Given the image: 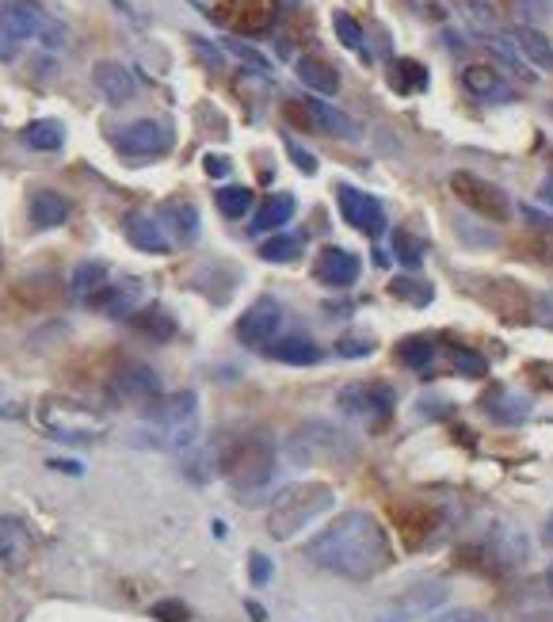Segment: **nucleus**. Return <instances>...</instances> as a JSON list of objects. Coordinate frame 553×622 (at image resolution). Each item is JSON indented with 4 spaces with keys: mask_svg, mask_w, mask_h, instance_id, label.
I'll return each mask as SVG.
<instances>
[{
    "mask_svg": "<svg viewBox=\"0 0 553 622\" xmlns=\"http://www.w3.org/2000/svg\"><path fill=\"white\" fill-rule=\"evenodd\" d=\"M199 413V393L180 390V393H161L157 401L145 405V428L153 432V443H180L183 432H191Z\"/></svg>",
    "mask_w": 553,
    "mask_h": 622,
    "instance_id": "39448f33",
    "label": "nucleus"
},
{
    "mask_svg": "<svg viewBox=\"0 0 553 622\" xmlns=\"http://www.w3.org/2000/svg\"><path fill=\"white\" fill-rule=\"evenodd\" d=\"M398 359L412 371H424V367H432L435 359V340L432 337H405L398 344Z\"/></svg>",
    "mask_w": 553,
    "mask_h": 622,
    "instance_id": "7c9ffc66",
    "label": "nucleus"
},
{
    "mask_svg": "<svg viewBox=\"0 0 553 622\" xmlns=\"http://www.w3.org/2000/svg\"><path fill=\"white\" fill-rule=\"evenodd\" d=\"M283 337V305L275 298H257L249 310L237 321V340L244 348H257V352H268L275 340Z\"/></svg>",
    "mask_w": 553,
    "mask_h": 622,
    "instance_id": "0eeeda50",
    "label": "nucleus"
},
{
    "mask_svg": "<svg viewBox=\"0 0 553 622\" xmlns=\"http://www.w3.org/2000/svg\"><path fill=\"white\" fill-rule=\"evenodd\" d=\"M539 199H542L546 207H553V169L546 172V180L539 183Z\"/></svg>",
    "mask_w": 553,
    "mask_h": 622,
    "instance_id": "5fc2aeb1",
    "label": "nucleus"
},
{
    "mask_svg": "<svg viewBox=\"0 0 553 622\" xmlns=\"http://www.w3.org/2000/svg\"><path fill=\"white\" fill-rule=\"evenodd\" d=\"M23 146L34 153H58L66 146V127L58 119H34L23 127Z\"/></svg>",
    "mask_w": 553,
    "mask_h": 622,
    "instance_id": "cd10ccee",
    "label": "nucleus"
},
{
    "mask_svg": "<svg viewBox=\"0 0 553 622\" xmlns=\"http://www.w3.org/2000/svg\"><path fill=\"white\" fill-rule=\"evenodd\" d=\"M31 554H34V539H31L28 523L16 520V515H4V520H0V565H4L8 573H20V569L31 562Z\"/></svg>",
    "mask_w": 553,
    "mask_h": 622,
    "instance_id": "dca6fc26",
    "label": "nucleus"
},
{
    "mask_svg": "<svg viewBox=\"0 0 553 622\" xmlns=\"http://www.w3.org/2000/svg\"><path fill=\"white\" fill-rule=\"evenodd\" d=\"M130 325H134L142 337H153V340H169L175 332V321L169 318L164 310H142L130 318Z\"/></svg>",
    "mask_w": 553,
    "mask_h": 622,
    "instance_id": "72a5a7b5",
    "label": "nucleus"
},
{
    "mask_svg": "<svg viewBox=\"0 0 553 622\" xmlns=\"http://www.w3.org/2000/svg\"><path fill=\"white\" fill-rule=\"evenodd\" d=\"M336 207H340V218H344L351 230L366 233V238H382L385 233V207L374 195H366V191L351 188V183H340Z\"/></svg>",
    "mask_w": 553,
    "mask_h": 622,
    "instance_id": "9d476101",
    "label": "nucleus"
},
{
    "mask_svg": "<svg viewBox=\"0 0 553 622\" xmlns=\"http://www.w3.org/2000/svg\"><path fill=\"white\" fill-rule=\"evenodd\" d=\"M294 195L291 191H279V195H268L263 203L257 207V214H252V222H249V233H275V230H283L286 222L294 218Z\"/></svg>",
    "mask_w": 553,
    "mask_h": 622,
    "instance_id": "412c9836",
    "label": "nucleus"
},
{
    "mask_svg": "<svg viewBox=\"0 0 553 622\" xmlns=\"http://www.w3.org/2000/svg\"><path fill=\"white\" fill-rule=\"evenodd\" d=\"M92 81H95V92L108 103H115V108H122V103H130L138 96V77L122 61H95Z\"/></svg>",
    "mask_w": 553,
    "mask_h": 622,
    "instance_id": "f3484780",
    "label": "nucleus"
},
{
    "mask_svg": "<svg viewBox=\"0 0 553 622\" xmlns=\"http://www.w3.org/2000/svg\"><path fill=\"white\" fill-rule=\"evenodd\" d=\"M489 47L496 50V58L504 61V66L512 69V73H520L523 81H534V73H526V66H523V54H520V50L512 47V42H507V39H489Z\"/></svg>",
    "mask_w": 553,
    "mask_h": 622,
    "instance_id": "58836bf2",
    "label": "nucleus"
},
{
    "mask_svg": "<svg viewBox=\"0 0 553 622\" xmlns=\"http://www.w3.org/2000/svg\"><path fill=\"white\" fill-rule=\"evenodd\" d=\"M28 413V405H23V398L16 390H8V385H0V420H20Z\"/></svg>",
    "mask_w": 553,
    "mask_h": 622,
    "instance_id": "79ce46f5",
    "label": "nucleus"
},
{
    "mask_svg": "<svg viewBox=\"0 0 553 622\" xmlns=\"http://www.w3.org/2000/svg\"><path fill=\"white\" fill-rule=\"evenodd\" d=\"M313 275H318L324 287H336V291H344V287L359 283L363 264H359L355 252L340 249V244H329V249H321L318 260H313Z\"/></svg>",
    "mask_w": 553,
    "mask_h": 622,
    "instance_id": "4468645a",
    "label": "nucleus"
},
{
    "mask_svg": "<svg viewBox=\"0 0 553 622\" xmlns=\"http://www.w3.org/2000/svg\"><path fill=\"white\" fill-rule=\"evenodd\" d=\"M443 595H446V584H416V589H412V592H405V595H401V600L398 603H393V611H390V615H385L382 622H405V619H412V615H420V611H432L435 608V603L439 600H443Z\"/></svg>",
    "mask_w": 553,
    "mask_h": 622,
    "instance_id": "b1692460",
    "label": "nucleus"
},
{
    "mask_svg": "<svg viewBox=\"0 0 553 622\" xmlns=\"http://www.w3.org/2000/svg\"><path fill=\"white\" fill-rule=\"evenodd\" d=\"M336 352L344 359H363L374 352V337H340L336 340Z\"/></svg>",
    "mask_w": 553,
    "mask_h": 622,
    "instance_id": "a19ab883",
    "label": "nucleus"
},
{
    "mask_svg": "<svg viewBox=\"0 0 553 622\" xmlns=\"http://www.w3.org/2000/svg\"><path fill=\"white\" fill-rule=\"evenodd\" d=\"M355 440L336 424H324V420H313V424L298 428L286 443V454L298 462V466H318V462H329V466H340V462L355 459Z\"/></svg>",
    "mask_w": 553,
    "mask_h": 622,
    "instance_id": "20e7f679",
    "label": "nucleus"
},
{
    "mask_svg": "<svg viewBox=\"0 0 553 622\" xmlns=\"http://www.w3.org/2000/svg\"><path fill=\"white\" fill-rule=\"evenodd\" d=\"M523 218L539 225V230H546V238L553 241V214H542V210H534V207H523Z\"/></svg>",
    "mask_w": 553,
    "mask_h": 622,
    "instance_id": "3c124183",
    "label": "nucleus"
},
{
    "mask_svg": "<svg viewBox=\"0 0 553 622\" xmlns=\"http://www.w3.org/2000/svg\"><path fill=\"white\" fill-rule=\"evenodd\" d=\"M546 581H550V589H553V565H550V573H546Z\"/></svg>",
    "mask_w": 553,
    "mask_h": 622,
    "instance_id": "6e6d98bb",
    "label": "nucleus"
},
{
    "mask_svg": "<svg viewBox=\"0 0 553 622\" xmlns=\"http://www.w3.org/2000/svg\"><path fill=\"white\" fill-rule=\"evenodd\" d=\"M550 539H553V515H550Z\"/></svg>",
    "mask_w": 553,
    "mask_h": 622,
    "instance_id": "4d7b16f0",
    "label": "nucleus"
},
{
    "mask_svg": "<svg viewBox=\"0 0 553 622\" xmlns=\"http://www.w3.org/2000/svg\"><path fill=\"white\" fill-rule=\"evenodd\" d=\"M294 69H298V81H302L310 92H318V96L340 92V73L329 66V61H321V58H298Z\"/></svg>",
    "mask_w": 553,
    "mask_h": 622,
    "instance_id": "bb28decb",
    "label": "nucleus"
},
{
    "mask_svg": "<svg viewBox=\"0 0 553 622\" xmlns=\"http://www.w3.org/2000/svg\"><path fill=\"white\" fill-rule=\"evenodd\" d=\"M111 393L119 401H134V405H149V401L161 398V374L145 363H122L111 374Z\"/></svg>",
    "mask_w": 553,
    "mask_h": 622,
    "instance_id": "ddd939ff",
    "label": "nucleus"
},
{
    "mask_svg": "<svg viewBox=\"0 0 553 622\" xmlns=\"http://www.w3.org/2000/svg\"><path fill=\"white\" fill-rule=\"evenodd\" d=\"M390 294H393V298H405V302H412V305H432L435 287H432V283H420V279L401 275V279H393Z\"/></svg>",
    "mask_w": 553,
    "mask_h": 622,
    "instance_id": "e433bc0d",
    "label": "nucleus"
},
{
    "mask_svg": "<svg viewBox=\"0 0 553 622\" xmlns=\"http://www.w3.org/2000/svg\"><path fill=\"white\" fill-rule=\"evenodd\" d=\"M336 504V493H332L324 481H298V485H286L283 493L275 496L268 515V531L271 539H294L302 528H310L318 515H324Z\"/></svg>",
    "mask_w": 553,
    "mask_h": 622,
    "instance_id": "7ed1b4c3",
    "label": "nucleus"
},
{
    "mask_svg": "<svg viewBox=\"0 0 553 622\" xmlns=\"http://www.w3.org/2000/svg\"><path fill=\"white\" fill-rule=\"evenodd\" d=\"M225 47H230L237 58L252 61V66H257V69H268V61H263V58H260V54H257V50H252V47H244V42H225Z\"/></svg>",
    "mask_w": 553,
    "mask_h": 622,
    "instance_id": "603ef678",
    "label": "nucleus"
},
{
    "mask_svg": "<svg viewBox=\"0 0 553 622\" xmlns=\"http://www.w3.org/2000/svg\"><path fill=\"white\" fill-rule=\"evenodd\" d=\"M305 116H310V122H318V127L324 130V134L332 138H348V142H355V138H363V127H359L355 119L344 116V111H336L332 103L318 100V96H310V100L302 103Z\"/></svg>",
    "mask_w": 553,
    "mask_h": 622,
    "instance_id": "aec40b11",
    "label": "nucleus"
},
{
    "mask_svg": "<svg viewBox=\"0 0 553 622\" xmlns=\"http://www.w3.org/2000/svg\"><path fill=\"white\" fill-rule=\"evenodd\" d=\"M428 622H489V615H481V611H473V608H459V611H443V615H435Z\"/></svg>",
    "mask_w": 553,
    "mask_h": 622,
    "instance_id": "a18cd8bd",
    "label": "nucleus"
},
{
    "mask_svg": "<svg viewBox=\"0 0 553 622\" xmlns=\"http://www.w3.org/2000/svg\"><path fill=\"white\" fill-rule=\"evenodd\" d=\"M485 409H489V413H493L496 420H507V424H515V420L526 417L531 401H526V398H512L507 390H496V393H485Z\"/></svg>",
    "mask_w": 553,
    "mask_h": 622,
    "instance_id": "2f4dec72",
    "label": "nucleus"
},
{
    "mask_svg": "<svg viewBox=\"0 0 553 622\" xmlns=\"http://www.w3.org/2000/svg\"><path fill=\"white\" fill-rule=\"evenodd\" d=\"M393 401L398 398H393V390L385 382H359L340 393V409H344V413L374 420V424H385V420L393 417Z\"/></svg>",
    "mask_w": 553,
    "mask_h": 622,
    "instance_id": "f8f14e48",
    "label": "nucleus"
},
{
    "mask_svg": "<svg viewBox=\"0 0 553 622\" xmlns=\"http://www.w3.org/2000/svg\"><path fill=\"white\" fill-rule=\"evenodd\" d=\"M69 287H73L77 298H92L95 291H103V287H108V264H100V260H84V264L73 268Z\"/></svg>",
    "mask_w": 553,
    "mask_h": 622,
    "instance_id": "c85d7f7f",
    "label": "nucleus"
},
{
    "mask_svg": "<svg viewBox=\"0 0 553 622\" xmlns=\"http://www.w3.org/2000/svg\"><path fill=\"white\" fill-rule=\"evenodd\" d=\"M268 355L275 359V363H286V367H313L321 363V348L313 344L310 337H279L275 344L268 348Z\"/></svg>",
    "mask_w": 553,
    "mask_h": 622,
    "instance_id": "393cba45",
    "label": "nucleus"
},
{
    "mask_svg": "<svg viewBox=\"0 0 553 622\" xmlns=\"http://www.w3.org/2000/svg\"><path fill=\"white\" fill-rule=\"evenodd\" d=\"M332 31H336V39L344 42L348 50H355L359 58H366V34H363V28H359L355 16L336 12V16H332Z\"/></svg>",
    "mask_w": 553,
    "mask_h": 622,
    "instance_id": "f704fd0d",
    "label": "nucleus"
},
{
    "mask_svg": "<svg viewBox=\"0 0 553 622\" xmlns=\"http://www.w3.org/2000/svg\"><path fill=\"white\" fill-rule=\"evenodd\" d=\"M203 169H207V177H214V180H222V177H230V157H218V153H207L203 157Z\"/></svg>",
    "mask_w": 553,
    "mask_h": 622,
    "instance_id": "49530a36",
    "label": "nucleus"
},
{
    "mask_svg": "<svg viewBox=\"0 0 553 622\" xmlns=\"http://www.w3.org/2000/svg\"><path fill=\"white\" fill-rule=\"evenodd\" d=\"M73 214V203L58 191H34L31 195V222L39 230H54V225H66V218Z\"/></svg>",
    "mask_w": 553,
    "mask_h": 622,
    "instance_id": "a878e982",
    "label": "nucleus"
},
{
    "mask_svg": "<svg viewBox=\"0 0 553 622\" xmlns=\"http://www.w3.org/2000/svg\"><path fill=\"white\" fill-rule=\"evenodd\" d=\"M393 89L398 92H424L428 89V69L420 66V61H412V58H401V61H393Z\"/></svg>",
    "mask_w": 553,
    "mask_h": 622,
    "instance_id": "c756f323",
    "label": "nucleus"
},
{
    "mask_svg": "<svg viewBox=\"0 0 553 622\" xmlns=\"http://www.w3.org/2000/svg\"><path fill=\"white\" fill-rule=\"evenodd\" d=\"M462 89H466L470 96H477V100H485V103L515 100V89L496 73L493 66H470L466 73H462Z\"/></svg>",
    "mask_w": 553,
    "mask_h": 622,
    "instance_id": "6ab92c4d",
    "label": "nucleus"
},
{
    "mask_svg": "<svg viewBox=\"0 0 553 622\" xmlns=\"http://www.w3.org/2000/svg\"><path fill=\"white\" fill-rule=\"evenodd\" d=\"M275 459H279L275 440L257 428V432H244L225 443L218 466H222V474L233 489H241V493H257V489L268 485L271 474H275Z\"/></svg>",
    "mask_w": 553,
    "mask_h": 622,
    "instance_id": "f03ea898",
    "label": "nucleus"
},
{
    "mask_svg": "<svg viewBox=\"0 0 553 622\" xmlns=\"http://www.w3.org/2000/svg\"><path fill=\"white\" fill-rule=\"evenodd\" d=\"M122 230H127V241L142 252H157V257H164V252L175 249L172 233L164 230V222L157 214H142V210H138V214H130L127 222H122Z\"/></svg>",
    "mask_w": 553,
    "mask_h": 622,
    "instance_id": "a211bd4d",
    "label": "nucleus"
},
{
    "mask_svg": "<svg viewBox=\"0 0 553 622\" xmlns=\"http://www.w3.org/2000/svg\"><path fill=\"white\" fill-rule=\"evenodd\" d=\"M218 12H222V20L230 23V28L260 34L271 28L279 4L275 0H218Z\"/></svg>",
    "mask_w": 553,
    "mask_h": 622,
    "instance_id": "2eb2a0df",
    "label": "nucleus"
},
{
    "mask_svg": "<svg viewBox=\"0 0 553 622\" xmlns=\"http://www.w3.org/2000/svg\"><path fill=\"white\" fill-rule=\"evenodd\" d=\"M0 23H4L16 39H39L54 50L66 47V28H61L58 20H50V16L34 4H8L4 16H0Z\"/></svg>",
    "mask_w": 553,
    "mask_h": 622,
    "instance_id": "9b49d317",
    "label": "nucleus"
},
{
    "mask_svg": "<svg viewBox=\"0 0 553 622\" xmlns=\"http://www.w3.org/2000/svg\"><path fill=\"white\" fill-rule=\"evenodd\" d=\"M252 581H257V584L271 581V562L263 554H252Z\"/></svg>",
    "mask_w": 553,
    "mask_h": 622,
    "instance_id": "864d4df0",
    "label": "nucleus"
},
{
    "mask_svg": "<svg viewBox=\"0 0 553 622\" xmlns=\"http://www.w3.org/2000/svg\"><path fill=\"white\" fill-rule=\"evenodd\" d=\"M260 257L271 260V264H294L302 257V241L291 238V233H275V238L260 244Z\"/></svg>",
    "mask_w": 553,
    "mask_h": 622,
    "instance_id": "473e14b6",
    "label": "nucleus"
},
{
    "mask_svg": "<svg viewBox=\"0 0 553 622\" xmlns=\"http://www.w3.org/2000/svg\"><path fill=\"white\" fill-rule=\"evenodd\" d=\"M424 249H428V244L420 238H412V233H405V230L393 233V252H398V260L409 271H416L420 264H424Z\"/></svg>",
    "mask_w": 553,
    "mask_h": 622,
    "instance_id": "4c0bfd02",
    "label": "nucleus"
},
{
    "mask_svg": "<svg viewBox=\"0 0 553 622\" xmlns=\"http://www.w3.org/2000/svg\"><path fill=\"white\" fill-rule=\"evenodd\" d=\"M504 39L512 42L515 50H520L523 61H534L539 69H553V42L539 28H531V23H520V28H512V31L504 34Z\"/></svg>",
    "mask_w": 553,
    "mask_h": 622,
    "instance_id": "4be33fe9",
    "label": "nucleus"
},
{
    "mask_svg": "<svg viewBox=\"0 0 553 622\" xmlns=\"http://www.w3.org/2000/svg\"><path fill=\"white\" fill-rule=\"evenodd\" d=\"M305 558L324 573L344 576V581H371L393 562V546L390 534L371 512L351 508V512H340L324 531L313 534Z\"/></svg>",
    "mask_w": 553,
    "mask_h": 622,
    "instance_id": "f257e3e1",
    "label": "nucleus"
},
{
    "mask_svg": "<svg viewBox=\"0 0 553 622\" xmlns=\"http://www.w3.org/2000/svg\"><path fill=\"white\" fill-rule=\"evenodd\" d=\"M454 371L466 374V379H481V374L489 371V363H485V355H477V352H470V348H462V352H454Z\"/></svg>",
    "mask_w": 553,
    "mask_h": 622,
    "instance_id": "ea45409f",
    "label": "nucleus"
},
{
    "mask_svg": "<svg viewBox=\"0 0 553 622\" xmlns=\"http://www.w3.org/2000/svg\"><path fill=\"white\" fill-rule=\"evenodd\" d=\"M172 127L169 122H157V119H138L130 122L127 130H119L115 146L119 153L134 157V161H149V157H164L172 149Z\"/></svg>",
    "mask_w": 553,
    "mask_h": 622,
    "instance_id": "1a4fd4ad",
    "label": "nucleus"
},
{
    "mask_svg": "<svg viewBox=\"0 0 553 622\" xmlns=\"http://www.w3.org/2000/svg\"><path fill=\"white\" fill-rule=\"evenodd\" d=\"M286 153H291V161L298 164V169L305 172V177H313V172H318V157H313V153H305V149L298 146L294 138H286Z\"/></svg>",
    "mask_w": 553,
    "mask_h": 622,
    "instance_id": "37998d69",
    "label": "nucleus"
},
{
    "mask_svg": "<svg viewBox=\"0 0 553 622\" xmlns=\"http://www.w3.org/2000/svg\"><path fill=\"white\" fill-rule=\"evenodd\" d=\"M153 214L164 222V230L172 233L175 244H191L199 238V210L191 203H161Z\"/></svg>",
    "mask_w": 553,
    "mask_h": 622,
    "instance_id": "5701e85b",
    "label": "nucleus"
},
{
    "mask_svg": "<svg viewBox=\"0 0 553 622\" xmlns=\"http://www.w3.org/2000/svg\"><path fill=\"white\" fill-rule=\"evenodd\" d=\"M534 321L553 329V291H542L539 298H534Z\"/></svg>",
    "mask_w": 553,
    "mask_h": 622,
    "instance_id": "c03bdc74",
    "label": "nucleus"
},
{
    "mask_svg": "<svg viewBox=\"0 0 553 622\" xmlns=\"http://www.w3.org/2000/svg\"><path fill=\"white\" fill-rule=\"evenodd\" d=\"M451 191L462 199V207H470L473 214L489 218V222L512 218V199L504 195V188H496L493 180L477 177V172H451Z\"/></svg>",
    "mask_w": 553,
    "mask_h": 622,
    "instance_id": "423d86ee",
    "label": "nucleus"
},
{
    "mask_svg": "<svg viewBox=\"0 0 553 622\" xmlns=\"http://www.w3.org/2000/svg\"><path fill=\"white\" fill-rule=\"evenodd\" d=\"M153 619H164V622H188V611H183V603H157V608H153Z\"/></svg>",
    "mask_w": 553,
    "mask_h": 622,
    "instance_id": "09e8293b",
    "label": "nucleus"
},
{
    "mask_svg": "<svg viewBox=\"0 0 553 622\" xmlns=\"http://www.w3.org/2000/svg\"><path fill=\"white\" fill-rule=\"evenodd\" d=\"M550 119H553V103H550Z\"/></svg>",
    "mask_w": 553,
    "mask_h": 622,
    "instance_id": "13d9d810",
    "label": "nucleus"
},
{
    "mask_svg": "<svg viewBox=\"0 0 553 622\" xmlns=\"http://www.w3.org/2000/svg\"><path fill=\"white\" fill-rule=\"evenodd\" d=\"M16 54H20V39L0 23V61H16Z\"/></svg>",
    "mask_w": 553,
    "mask_h": 622,
    "instance_id": "de8ad7c7",
    "label": "nucleus"
},
{
    "mask_svg": "<svg viewBox=\"0 0 553 622\" xmlns=\"http://www.w3.org/2000/svg\"><path fill=\"white\" fill-rule=\"evenodd\" d=\"M470 8H473V16H477L481 23H493L496 16H500V4H496V0H470Z\"/></svg>",
    "mask_w": 553,
    "mask_h": 622,
    "instance_id": "8fccbe9b",
    "label": "nucleus"
},
{
    "mask_svg": "<svg viewBox=\"0 0 553 622\" xmlns=\"http://www.w3.org/2000/svg\"><path fill=\"white\" fill-rule=\"evenodd\" d=\"M39 420L42 428H47L54 440H66V443H88L100 435V428L92 424H77V420H92L88 417V409H81L77 401H66V398H47L39 409Z\"/></svg>",
    "mask_w": 553,
    "mask_h": 622,
    "instance_id": "6e6552de",
    "label": "nucleus"
},
{
    "mask_svg": "<svg viewBox=\"0 0 553 622\" xmlns=\"http://www.w3.org/2000/svg\"><path fill=\"white\" fill-rule=\"evenodd\" d=\"M214 203L225 218H241V214H249V207H252V191L241 188V183H230V188H218Z\"/></svg>",
    "mask_w": 553,
    "mask_h": 622,
    "instance_id": "c9c22d12",
    "label": "nucleus"
}]
</instances>
